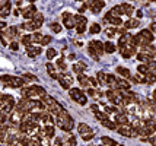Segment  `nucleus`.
I'll return each mask as SVG.
<instances>
[{
  "instance_id": "nucleus-1",
  "label": "nucleus",
  "mask_w": 156,
  "mask_h": 146,
  "mask_svg": "<svg viewBox=\"0 0 156 146\" xmlns=\"http://www.w3.org/2000/svg\"><path fill=\"white\" fill-rule=\"evenodd\" d=\"M55 124H57V127L61 129L63 132H70V130L73 129V126H75V121H73V118L69 114L67 110L61 108V111L58 112V116H55Z\"/></svg>"
},
{
  "instance_id": "nucleus-2",
  "label": "nucleus",
  "mask_w": 156,
  "mask_h": 146,
  "mask_svg": "<svg viewBox=\"0 0 156 146\" xmlns=\"http://www.w3.org/2000/svg\"><path fill=\"white\" fill-rule=\"evenodd\" d=\"M42 22H44V15L37 12L34 15V18L31 19L29 22H25L20 25V29H25V31H37L42 27Z\"/></svg>"
},
{
  "instance_id": "nucleus-3",
  "label": "nucleus",
  "mask_w": 156,
  "mask_h": 146,
  "mask_svg": "<svg viewBox=\"0 0 156 146\" xmlns=\"http://www.w3.org/2000/svg\"><path fill=\"white\" fill-rule=\"evenodd\" d=\"M136 37V44L137 47H146V45H150L152 44V41L155 40V35H153V32H150L149 29H142L140 32L137 35H134Z\"/></svg>"
},
{
  "instance_id": "nucleus-4",
  "label": "nucleus",
  "mask_w": 156,
  "mask_h": 146,
  "mask_svg": "<svg viewBox=\"0 0 156 146\" xmlns=\"http://www.w3.org/2000/svg\"><path fill=\"white\" fill-rule=\"evenodd\" d=\"M47 92L42 86L34 85V86H29V88H23L20 91V97L22 98H34V97H44Z\"/></svg>"
},
{
  "instance_id": "nucleus-5",
  "label": "nucleus",
  "mask_w": 156,
  "mask_h": 146,
  "mask_svg": "<svg viewBox=\"0 0 156 146\" xmlns=\"http://www.w3.org/2000/svg\"><path fill=\"white\" fill-rule=\"evenodd\" d=\"M0 82H3V85L10 86V88H22L25 85V79L23 77H16V76H0Z\"/></svg>"
},
{
  "instance_id": "nucleus-6",
  "label": "nucleus",
  "mask_w": 156,
  "mask_h": 146,
  "mask_svg": "<svg viewBox=\"0 0 156 146\" xmlns=\"http://www.w3.org/2000/svg\"><path fill=\"white\" fill-rule=\"evenodd\" d=\"M94 114H95V118L101 123L102 126H104V127H107V129H109V130H115L117 129L115 121H111L107 114H104V112H101V111H96V112H94Z\"/></svg>"
},
{
  "instance_id": "nucleus-7",
  "label": "nucleus",
  "mask_w": 156,
  "mask_h": 146,
  "mask_svg": "<svg viewBox=\"0 0 156 146\" xmlns=\"http://www.w3.org/2000/svg\"><path fill=\"white\" fill-rule=\"evenodd\" d=\"M111 12L117 16H121V15H127V16H131L133 12H134V7L131 5H127V3H122V5H118V6L112 7Z\"/></svg>"
},
{
  "instance_id": "nucleus-8",
  "label": "nucleus",
  "mask_w": 156,
  "mask_h": 146,
  "mask_svg": "<svg viewBox=\"0 0 156 146\" xmlns=\"http://www.w3.org/2000/svg\"><path fill=\"white\" fill-rule=\"evenodd\" d=\"M69 95H70V98L73 99V101H76L77 104H80V105H86V95L82 92L79 88H70L69 89Z\"/></svg>"
},
{
  "instance_id": "nucleus-9",
  "label": "nucleus",
  "mask_w": 156,
  "mask_h": 146,
  "mask_svg": "<svg viewBox=\"0 0 156 146\" xmlns=\"http://www.w3.org/2000/svg\"><path fill=\"white\" fill-rule=\"evenodd\" d=\"M117 132H118V134H121V136H127V137H136L137 133L136 130L131 127V124H121V126H117L115 129Z\"/></svg>"
},
{
  "instance_id": "nucleus-10",
  "label": "nucleus",
  "mask_w": 156,
  "mask_h": 146,
  "mask_svg": "<svg viewBox=\"0 0 156 146\" xmlns=\"http://www.w3.org/2000/svg\"><path fill=\"white\" fill-rule=\"evenodd\" d=\"M76 18V31H77V34H83L85 31H86V18L83 16V15H75Z\"/></svg>"
},
{
  "instance_id": "nucleus-11",
  "label": "nucleus",
  "mask_w": 156,
  "mask_h": 146,
  "mask_svg": "<svg viewBox=\"0 0 156 146\" xmlns=\"http://www.w3.org/2000/svg\"><path fill=\"white\" fill-rule=\"evenodd\" d=\"M57 80L60 82L61 88H64V89H69V86L73 84V77L67 75V73H60V75H57Z\"/></svg>"
},
{
  "instance_id": "nucleus-12",
  "label": "nucleus",
  "mask_w": 156,
  "mask_h": 146,
  "mask_svg": "<svg viewBox=\"0 0 156 146\" xmlns=\"http://www.w3.org/2000/svg\"><path fill=\"white\" fill-rule=\"evenodd\" d=\"M3 37H6L9 41H13L16 37H20V34H19V28H15V27H7L5 31H3Z\"/></svg>"
},
{
  "instance_id": "nucleus-13",
  "label": "nucleus",
  "mask_w": 156,
  "mask_h": 146,
  "mask_svg": "<svg viewBox=\"0 0 156 146\" xmlns=\"http://www.w3.org/2000/svg\"><path fill=\"white\" fill-rule=\"evenodd\" d=\"M63 21H64V27L67 29H72V28H76V18L75 15L72 13H63Z\"/></svg>"
},
{
  "instance_id": "nucleus-14",
  "label": "nucleus",
  "mask_w": 156,
  "mask_h": 146,
  "mask_svg": "<svg viewBox=\"0 0 156 146\" xmlns=\"http://www.w3.org/2000/svg\"><path fill=\"white\" fill-rule=\"evenodd\" d=\"M105 21L109 22V23H111V25H114V27H120V25H122L121 18H120V16H117V15H114L111 10L105 15Z\"/></svg>"
},
{
  "instance_id": "nucleus-15",
  "label": "nucleus",
  "mask_w": 156,
  "mask_h": 146,
  "mask_svg": "<svg viewBox=\"0 0 156 146\" xmlns=\"http://www.w3.org/2000/svg\"><path fill=\"white\" fill-rule=\"evenodd\" d=\"M136 48L137 47H133V45H126V47L118 48V50H120V53H121V56L124 57V59H130L131 56L136 54Z\"/></svg>"
},
{
  "instance_id": "nucleus-16",
  "label": "nucleus",
  "mask_w": 156,
  "mask_h": 146,
  "mask_svg": "<svg viewBox=\"0 0 156 146\" xmlns=\"http://www.w3.org/2000/svg\"><path fill=\"white\" fill-rule=\"evenodd\" d=\"M35 13H37V7H35L34 5H29V6H27L22 10V16H23L25 19H28V21H31V19L34 18Z\"/></svg>"
},
{
  "instance_id": "nucleus-17",
  "label": "nucleus",
  "mask_w": 156,
  "mask_h": 146,
  "mask_svg": "<svg viewBox=\"0 0 156 146\" xmlns=\"http://www.w3.org/2000/svg\"><path fill=\"white\" fill-rule=\"evenodd\" d=\"M55 134V129L54 126H44L42 129H41V134L40 136H45L48 139H53Z\"/></svg>"
},
{
  "instance_id": "nucleus-18",
  "label": "nucleus",
  "mask_w": 156,
  "mask_h": 146,
  "mask_svg": "<svg viewBox=\"0 0 156 146\" xmlns=\"http://www.w3.org/2000/svg\"><path fill=\"white\" fill-rule=\"evenodd\" d=\"M130 123V116L126 112H118L115 116V124L121 126V124H129Z\"/></svg>"
},
{
  "instance_id": "nucleus-19",
  "label": "nucleus",
  "mask_w": 156,
  "mask_h": 146,
  "mask_svg": "<svg viewBox=\"0 0 156 146\" xmlns=\"http://www.w3.org/2000/svg\"><path fill=\"white\" fill-rule=\"evenodd\" d=\"M104 6H105V2H104V0H98L95 5H92L89 9L92 10V13L94 15H98V13H101V10L104 9Z\"/></svg>"
},
{
  "instance_id": "nucleus-20",
  "label": "nucleus",
  "mask_w": 156,
  "mask_h": 146,
  "mask_svg": "<svg viewBox=\"0 0 156 146\" xmlns=\"http://www.w3.org/2000/svg\"><path fill=\"white\" fill-rule=\"evenodd\" d=\"M107 85H108L111 89H118V79L114 75H108L107 77Z\"/></svg>"
},
{
  "instance_id": "nucleus-21",
  "label": "nucleus",
  "mask_w": 156,
  "mask_h": 146,
  "mask_svg": "<svg viewBox=\"0 0 156 146\" xmlns=\"http://www.w3.org/2000/svg\"><path fill=\"white\" fill-rule=\"evenodd\" d=\"M77 80H79V84H80L82 86H90V77H88L85 73H79Z\"/></svg>"
},
{
  "instance_id": "nucleus-22",
  "label": "nucleus",
  "mask_w": 156,
  "mask_h": 146,
  "mask_svg": "<svg viewBox=\"0 0 156 146\" xmlns=\"http://www.w3.org/2000/svg\"><path fill=\"white\" fill-rule=\"evenodd\" d=\"M27 51H28V56H29V57H37L38 54H41V51H42V50H41L40 47H32V45H28Z\"/></svg>"
},
{
  "instance_id": "nucleus-23",
  "label": "nucleus",
  "mask_w": 156,
  "mask_h": 146,
  "mask_svg": "<svg viewBox=\"0 0 156 146\" xmlns=\"http://www.w3.org/2000/svg\"><path fill=\"white\" fill-rule=\"evenodd\" d=\"M77 132L83 136V134H88V133L92 132V129H90L86 123H79V126H77Z\"/></svg>"
},
{
  "instance_id": "nucleus-24",
  "label": "nucleus",
  "mask_w": 156,
  "mask_h": 146,
  "mask_svg": "<svg viewBox=\"0 0 156 146\" xmlns=\"http://www.w3.org/2000/svg\"><path fill=\"white\" fill-rule=\"evenodd\" d=\"M90 45L98 51V54H99V56L105 53V51H104V42H101V41H90Z\"/></svg>"
},
{
  "instance_id": "nucleus-25",
  "label": "nucleus",
  "mask_w": 156,
  "mask_h": 146,
  "mask_svg": "<svg viewBox=\"0 0 156 146\" xmlns=\"http://www.w3.org/2000/svg\"><path fill=\"white\" fill-rule=\"evenodd\" d=\"M101 142H102V145H104V146H117V145H118L115 140L111 139V137H108V136H102Z\"/></svg>"
},
{
  "instance_id": "nucleus-26",
  "label": "nucleus",
  "mask_w": 156,
  "mask_h": 146,
  "mask_svg": "<svg viewBox=\"0 0 156 146\" xmlns=\"http://www.w3.org/2000/svg\"><path fill=\"white\" fill-rule=\"evenodd\" d=\"M9 15H10V2L0 7V16L6 18V16H9Z\"/></svg>"
},
{
  "instance_id": "nucleus-27",
  "label": "nucleus",
  "mask_w": 156,
  "mask_h": 146,
  "mask_svg": "<svg viewBox=\"0 0 156 146\" xmlns=\"http://www.w3.org/2000/svg\"><path fill=\"white\" fill-rule=\"evenodd\" d=\"M140 23H139V19H129V21L124 23V28L127 29H133V28H137Z\"/></svg>"
},
{
  "instance_id": "nucleus-28",
  "label": "nucleus",
  "mask_w": 156,
  "mask_h": 146,
  "mask_svg": "<svg viewBox=\"0 0 156 146\" xmlns=\"http://www.w3.org/2000/svg\"><path fill=\"white\" fill-rule=\"evenodd\" d=\"M117 73L120 75V76H122V77H127V79H130L131 77V73H130V70L129 69H126V67H117Z\"/></svg>"
},
{
  "instance_id": "nucleus-29",
  "label": "nucleus",
  "mask_w": 156,
  "mask_h": 146,
  "mask_svg": "<svg viewBox=\"0 0 156 146\" xmlns=\"http://www.w3.org/2000/svg\"><path fill=\"white\" fill-rule=\"evenodd\" d=\"M144 79H146V84H156V73L153 72H147L146 75H144Z\"/></svg>"
},
{
  "instance_id": "nucleus-30",
  "label": "nucleus",
  "mask_w": 156,
  "mask_h": 146,
  "mask_svg": "<svg viewBox=\"0 0 156 146\" xmlns=\"http://www.w3.org/2000/svg\"><path fill=\"white\" fill-rule=\"evenodd\" d=\"M98 84L99 85H102V86H104V85H107V77H108V75H107V73H104V72H98Z\"/></svg>"
},
{
  "instance_id": "nucleus-31",
  "label": "nucleus",
  "mask_w": 156,
  "mask_h": 146,
  "mask_svg": "<svg viewBox=\"0 0 156 146\" xmlns=\"http://www.w3.org/2000/svg\"><path fill=\"white\" fill-rule=\"evenodd\" d=\"M115 45H114V44H112V42H105V44H104V51H105V53H109V54H111V53H115Z\"/></svg>"
},
{
  "instance_id": "nucleus-32",
  "label": "nucleus",
  "mask_w": 156,
  "mask_h": 146,
  "mask_svg": "<svg viewBox=\"0 0 156 146\" xmlns=\"http://www.w3.org/2000/svg\"><path fill=\"white\" fill-rule=\"evenodd\" d=\"M88 53H89V56L92 57V59H94L95 62H99V54H98V51H96V50L94 48V47H92L90 44H89V50H88Z\"/></svg>"
},
{
  "instance_id": "nucleus-33",
  "label": "nucleus",
  "mask_w": 156,
  "mask_h": 146,
  "mask_svg": "<svg viewBox=\"0 0 156 146\" xmlns=\"http://www.w3.org/2000/svg\"><path fill=\"white\" fill-rule=\"evenodd\" d=\"M45 67H47V70H48V75L53 77V79H57V73H55L54 66H53L51 63H47V64H45Z\"/></svg>"
},
{
  "instance_id": "nucleus-34",
  "label": "nucleus",
  "mask_w": 156,
  "mask_h": 146,
  "mask_svg": "<svg viewBox=\"0 0 156 146\" xmlns=\"http://www.w3.org/2000/svg\"><path fill=\"white\" fill-rule=\"evenodd\" d=\"M20 42L25 45V47H28V45H31V42H32V38H31V35L27 34V35H22L20 37Z\"/></svg>"
},
{
  "instance_id": "nucleus-35",
  "label": "nucleus",
  "mask_w": 156,
  "mask_h": 146,
  "mask_svg": "<svg viewBox=\"0 0 156 146\" xmlns=\"http://www.w3.org/2000/svg\"><path fill=\"white\" fill-rule=\"evenodd\" d=\"M83 69H86L85 63H76V64H73V72H76V73H82Z\"/></svg>"
},
{
  "instance_id": "nucleus-36",
  "label": "nucleus",
  "mask_w": 156,
  "mask_h": 146,
  "mask_svg": "<svg viewBox=\"0 0 156 146\" xmlns=\"http://www.w3.org/2000/svg\"><path fill=\"white\" fill-rule=\"evenodd\" d=\"M130 86H131V85H130L127 80L118 79V89H130Z\"/></svg>"
},
{
  "instance_id": "nucleus-37",
  "label": "nucleus",
  "mask_w": 156,
  "mask_h": 146,
  "mask_svg": "<svg viewBox=\"0 0 156 146\" xmlns=\"http://www.w3.org/2000/svg\"><path fill=\"white\" fill-rule=\"evenodd\" d=\"M105 34H107V37H109V38H114L117 34V27H111V28H107L105 29Z\"/></svg>"
},
{
  "instance_id": "nucleus-38",
  "label": "nucleus",
  "mask_w": 156,
  "mask_h": 146,
  "mask_svg": "<svg viewBox=\"0 0 156 146\" xmlns=\"http://www.w3.org/2000/svg\"><path fill=\"white\" fill-rule=\"evenodd\" d=\"M89 32H90V34H99V32H101V27H99V23H92V25H90V28H89Z\"/></svg>"
},
{
  "instance_id": "nucleus-39",
  "label": "nucleus",
  "mask_w": 156,
  "mask_h": 146,
  "mask_svg": "<svg viewBox=\"0 0 156 146\" xmlns=\"http://www.w3.org/2000/svg\"><path fill=\"white\" fill-rule=\"evenodd\" d=\"M133 82H137V84H146L144 75H142V73H137L136 76L133 77Z\"/></svg>"
},
{
  "instance_id": "nucleus-40",
  "label": "nucleus",
  "mask_w": 156,
  "mask_h": 146,
  "mask_svg": "<svg viewBox=\"0 0 156 146\" xmlns=\"http://www.w3.org/2000/svg\"><path fill=\"white\" fill-rule=\"evenodd\" d=\"M137 60H140V62H144V63H147L150 60V57L146 54V53H143V51H140L139 54H137Z\"/></svg>"
},
{
  "instance_id": "nucleus-41",
  "label": "nucleus",
  "mask_w": 156,
  "mask_h": 146,
  "mask_svg": "<svg viewBox=\"0 0 156 146\" xmlns=\"http://www.w3.org/2000/svg\"><path fill=\"white\" fill-rule=\"evenodd\" d=\"M147 72H149V67H147V64H139V66H137V73L146 75Z\"/></svg>"
},
{
  "instance_id": "nucleus-42",
  "label": "nucleus",
  "mask_w": 156,
  "mask_h": 146,
  "mask_svg": "<svg viewBox=\"0 0 156 146\" xmlns=\"http://www.w3.org/2000/svg\"><path fill=\"white\" fill-rule=\"evenodd\" d=\"M50 28H51V31H54L55 34L61 32V25H60V23H57V22H53V23L50 25Z\"/></svg>"
},
{
  "instance_id": "nucleus-43",
  "label": "nucleus",
  "mask_w": 156,
  "mask_h": 146,
  "mask_svg": "<svg viewBox=\"0 0 156 146\" xmlns=\"http://www.w3.org/2000/svg\"><path fill=\"white\" fill-rule=\"evenodd\" d=\"M7 121H9V120H7V114H5V112L0 110V127H2V126H5Z\"/></svg>"
},
{
  "instance_id": "nucleus-44",
  "label": "nucleus",
  "mask_w": 156,
  "mask_h": 146,
  "mask_svg": "<svg viewBox=\"0 0 156 146\" xmlns=\"http://www.w3.org/2000/svg\"><path fill=\"white\" fill-rule=\"evenodd\" d=\"M146 64H147V67H149V72L156 73V60H149Z\"/></svg>"
},
{
  "instance_id": "nucleus-45",
  "label": "nucleus",
  "mask_w": 156,
  "mask_h": 146,
  "mask_svg": "<svg viewBox=\"0 0 156 146\" xmlns=\"http://www.w3.org/2000/svg\"><path fill=\"white\" fill-rule=\"evenodd\" d=\"M55 56H57V51H55L54 48H48L47 50V59L48 60H53Z\"/></svg>"
},
{
  "instance_id": "nucleus-46",
  "label": "nucleus",
  "mask_w": 156,
  "mask_h": 146,
  "mask_svg": "<svg viewBox=\"0 0 156 146\" xmlns=\"http://www.w3.org/2000/svg\"><path fill=\"white\" fill-rule=\"evenodd\" d=\"M31 38H32V42H41V40H42V35H41L40 32H35L34 35H31Z\"/></svg>"
},
{
  "instance_id": "nucleus-47",
  "label": "nucleus",
  "mask_w": 156,
  "mask_h": 146,
  "mask_svg": "<svg viewBox=\"0 0 156 146\" xmlns=\"http://www.w3.org/2000/svg\"><path fill=\"white\" fill-rule=\"evenodd\" d=\"M76 145H77V142H76V137H73V136H72V137H70V139L66 142V145H64V146H76Z\"/></svg>"
},
{
  "instance_id": "nucleus-48",
  "label": "nucleus",
  "mask_w": 156,
  "mask_h": 146,
  "mask_svg": "<svg viewBox=\"0 0 156 146\" xmlns=\"http://www.w3.org/2000/svg\"><path fill=\"white\" fill-rule=\"evenodd\" d=\"M51 40H53L51 37H48V35H42V40H41V44H44V45H45V44H50V42H51Z\"/></svg>"
},
{
  "instance_id": "nucleus-49",
  "label": "nucleus",
  "mask_w": 156,
  "mask_h": 146,
  "mask_svg": "<svg viewBox=\"0 0 156 146\" xmlns=\"http://www.w3.org/2000/svg\"><path fill=\"white\" fill-rule=\"evenodd\" d=\"M57 66H58L61 70L66 69V63H64V59H58V60H57Z\"/></svg>"
},
{
  "instance_id": "nucleus-50",
  "label": "nucleus",
  "mask_w": 156,
  "mask_h": 146,
  "mask_svg": "<svg viewBox=\"0 0 156 146\" xmlns=\"http://www.w3.org/2000/svg\"><path fill=\"white\" fill-rule=\"evenodd\" d=\"M147 142H149L150 145L156 146V133H153L152 136H149V139H147Z\"/></svg>"
},
{
  "instance_id": "nucleus-51",
  "label": "nucleus",
  "mask_w": 156,
  "mask_h": 146,
  "mask_svg": "<svg viewBox=\"0 0 156 146\" xmlns=\"http://www.w3.org/2000/svg\"><path fill=\"white\" fill-rule=\"evenodd\" d=\"M22 77H23V79H28V80H38V79H37V76L31 75V73H25Z\"/></svg>"
},
{
  "instance_id": "nucleus-52",
  "label": "nucleus",
  "mask_w": 156,
  "mask_h": 146,
  "mask_svg": "<svg viewBox=\"0 0 156 146\" xmlns=\"http://www.w3.org/2000/svg\"><path fill=\"white\" fill-rule=\"evenodd\" d=\"M94 136H95V134H94V132H90V133H88V134H83L82 137H83V140H85V142H88V140H90Z\"/></svg>"
},
{
  "instance_id": "nucleus-53",
  "label": "nucleus",
  "mask_w": 156,
  "mask_h": 146,
  "mask_svg": "<svg viewBox=\"0 0 156 146\" xmlns=\"http://www.w3.org/2000/svg\"><path fill=\"white\" fill-rule=\"evenodd\" d=\"M10 50H13V51H16V50H19V44L18 42H15V41H10Z\"/></svg>"
},
{
  "instance_id": "nucleus-54",
  "label": "nucleus",
  "mask_w": 156,
  "mask_h": 146,
  "mask_svg": "<svg viewBox=\"0 0 156 146\" xmlns=\"http://www.w3.org/2000/svg\"><path fill=\"white\" fill-rule=\"evenodd\" d=\"M51 146H63V142H61L60 137H57V139L53 140V143H51Z\"/></svg>"
},
{
  "instance_id": "nucleus-55",
  "label": "nucleus",
  "mask_w": 156,
  "mask_h": 146,
  "mask_svg": "<svg viewBox=\"0 0 156 146\" xmlns=\"http://www.w3.org/2000/svg\"><path fill=\"white\" fill-rule=\"evenodd\" d=\"M96 2H98V0H85V5H86L88 7H90L92 5H95Z\"/></svg>"
},
{
  "instance_id": "nucleus-56",
  "label": "nucleus",
  "mask_w": 156,
  "mask_h": 146,
  "mask_svg": "<svg viewBox=\"0 0 156 146\" xmlns=\"http://www.w3.org/2000/svg\"><path fill=\"white\" fill-rule=\"evenodd\" d=\"M149 31H150V32H155V34H156V22H155V23H150Z\"/></svg>"
},
{
  "instance_id": "nucleus-57",
  "label": "nucleus",
  "mask_w": 156,
  "mask_h": 146,
  "mask_svg": "<svg viewBox=\"0 0 156 146\" xmlns=\"http://www.w3.org/2000/svg\"><path fill=\"white\" fill-rule=\"evenodd\" d=\"M7 28V23L6 22H0V31H5Z\"/></svg>"
},
{
  "instance_id": "nucleus-58",
  "label": "nucleus",
  "mask_w": 156,
  "mask_h": 146,
  "mask_svg": "<svg viewBox=\"0 0 156 146\" xmlns=\"http://www.w3.org/2000/svg\"><path fill=\"white\" fill-rule=\"evenodd\" d=\"M90 110H92L94 112H96V111H99V107H98L96 104H94V105H90Z\"/></svg>"
},
{
  "instance_id": "nucleus-59",
  "label": "nucleus",
  "mask_w": 156,
  "mask_h": 146,
  "mask_svg": "<svg viewBox=\"0 0 156 146\" xmlns=\"http://www.w3.org/2000/svg\"><path fill=\"white\" fill-rule=\"evenodd\" d=\"M136 15H137V18H142V16H143V12H142V10H137Z\"/></svg>"
},
{
  "instance_id": "nucleus-60",
  "label": "nucleus",
  "mask_w": 156,
  "mask_h": 146,
  "mask_svg": "<svg viewBox=\"0 0 156 146\" xmlns=\"http://www.w3.org/2000/svg\"><path fill=\"white\" fill-rule=\"evenodd\" d=\"M76 2H82V3H85V0H76Z\"/></svg>"
},
{
  "instance_id": "nucleus-61",
  "label": "nucleus",
  "mask_w": 156,
  "mask_h": 146,
  "mask_svg": "<svg viewBox=\"0 0 156 146\" xmlns=\"http://www.w3.org/2000/svg\"><path fill=\"white\" fill-rule=\"evenodd\" d=\"M27 2H37V0H27Z\"/></svg>"
},
{
  "instance_id": "nucleus-62",
  "label": "nucleus",
  "mask_w": 156,
  "mask_h": 146,
  "mask_svg": "<svg viewBox=\"0 0 156 146\" xmlns=\"http://www.w3.org/2000/svg\"><path fill=\"white\" fill-rule=\"evenodd\" d=\"M149 2H155V0H149Z\"/></svg>"
},
{
  "instance_id": "nucleus-63",
  "label": "nucleus",
  "mask_w": 156,
  "mask_h": 146,
  "mask_svg": "<svg viewBox=\"0 0 156 146\" xmlns=\"http://www.w3.org/2000/svg\"><path fill=\"white\" fill-rule=\"evenodd\" d=\"M99 146H104V145H99Z\"/></svg>"
}]
</instances>
